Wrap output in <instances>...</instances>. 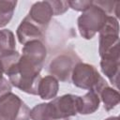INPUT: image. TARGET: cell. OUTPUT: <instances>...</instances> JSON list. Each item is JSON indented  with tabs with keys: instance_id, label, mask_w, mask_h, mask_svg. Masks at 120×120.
<instances>
[{
	"instance_id": "6da1fadb",
	"label": "cell",
	"mask_w": 120,
	"mask_h": 120,
	"mask_svg": "<svg viewBox=\"0 0 120 120\" xmlns=\"http://www.w3.org/2000/svg\"><path fill=\"white\" fill-rule=\"evenodd\" d=\"M42 67L43 64L38 63L22 54L18 62L14 64L6 74L8 76L9 82L13 86L27 94L38 95Z\"/></svg>"
},
{
	"instance_id": "7a4b0ae2",
	"label": "cell",
	"mask_w": 120,
	"mask_h": 120,
	"mask_svg": "<svg viewBox=\"0 0 120 120\" xmlns=\"http://www.w3.org/2000/svg\"><path fill=\"white\" fill-rule=\"evenodd\" d=\"M70 77L75 86L82 89L94 91L98 95L100 90L108 84L105 79L98 72L94 66L82 63L81 61L73 68Z\"/></svg>"
},
{
	"instance_id": "3957f363",
	"label": "cell",
	"mask_w": 120,
	"mask_h": 120,
	"mask_svg": "<svg viewBox=\"0 0 120 120\" xmlns=\"http://www.w3.org/2000/svg\"><path fill=\"white\" fill-rule=\"evenodd\" d=\"M108 14L96 4H92L79 16L77 22L80 34L85 39H91L103 27Z\"/></svg>"
},
{
	"instance_id": "277c9868",
	"label": "cell",
	"mask_w": 120,
	"mask_h": 120,
	"mask_svg": "<svg viewBox=\"0 0 120 120\" xmlns=\"http://www.w3.org/2000/svg\"><path fill=\"white\" fill-rule=\"evenodd\" d=\"M30 112L20 97L11 92L0 99V120H29Z\"/></svg>"
},
{
	"instance_id": "5b68a950",
	"label": "cell",
	"mask_w": 120,
	"mask_h": 120,
	"mask_svg": "<svg viewBox=\"0 0 120 120\" xmlns=\"http://www.w3.org/2000/svg\"><path fill=\"white\" fill-rule=\"evenodd\" d=\"M80 62L79 57L72 52H63L54 57L49 65V72L62 82H68L71 76L73 68Z\"/></svg>"
},
{
	"instance_id": "8992f818",
	"label": "cell",
	"mask_w": 120,
	"mask_h": 120,
	"mask_svg": "<svg viewBox=\"0 0 120 120\" xmlns=\"http://www.w3.org/2000/svg\"><path fill=\"white\" fill-rule=\"evenodd\" d=\"M55 115L59 119H69L79 112L81 106V97L67 94L58 98H54L50 101Z\"/></svg>"
},
{
	"instance_id": "52a82bcc",
	"label": "cell",
	"mask_w": 120,
	"mask_h": 120,
	"mask_svg": "<svg viewBox=\"0 0 120 120\" xmlns=\"http://www.w3.org/2000/svg\"><path fill=\"white\" fill-rule=\"evenodd\" d=\"M100 68L103 74L117 88L120 73V50L119 46L102 54Z\"/></svg>"
},
{
	"instance_id": "ba28073f",
	"label": "cell",
	"mask_w": 120,
	"mask_h": 120,
	"mask_svg": "<svg viewBox=\"0 0 120 120\" xmlns=\"http://www.w3.org/2000/svg\"><path fill=\"white\" fill-rule=\"evenodd\" d=\"M16 33L19 42L22 45L33 40L43 41V28L34 22L28 16L21 22Z\"/></svg>"
},
{
	"instance_id": "9c48e42d",
	"label": "cell",
	"mask_w": 120,
	"mask_h": 120,
	"mask_svg": "<svg viewBox=\"0 0 120 120\" xmlns=\"http://www.w3.org/2000/svg\"><path fill=\"white\" fill-rule=\"evenodd\" d=\"M34 22L39 25L41 28H45L52 17L53 16V11L50 1H38L32 5L29 14L27 15Z\"/></svg>"
},
{
	"instance_id": "30bf717a",
	"label": "cell",
	"mask_w": 120,
	"mask_h": 120,
	"mask_svg": "<svg viewBox=\"0 0 120 120\" xmlns=\"http://www.w3.org/2000/svg\"><path fill=\"white\" fill-rule=\"evenodd\" d=\"M58 80L52 75H48L40 79L38 88V95L44 100L54 98L58 93Z\"/></svg>"
},
{
	"instance_id": "8fae6325",
	"label": "cell",
	"mask_w": 120,
	"mask_h": 120,
	"mask_svg": "<svg viewBox=\"0 0 120 120\" xmlns=\"http://www.w3.org/2000/svg\"><path fill=\"white\" fill-rule=\"evenodd\" d=\"M22 54L31 58L32 60L43 64L44 60L47 56V49L43 43V41L40 40H33L25 45H23L22 48Z\"/></svg>"
},
{
	"instance_id": "7c38bea8",
	"label": "cell",
	"mask_w": 120,
	"mask_h": 120,
	"mask_svg": "<svg viewBox=\"0 0 120 120\" xmlns=\"http://www.w3.org/2000/svg\"><path fill=\"white\" fill-rule=\"evenodd\" d=\"M30 118L32 120H68L59 119L55 115L50 102L36 105L30 112Z\"/></svg>"
},
{
	"instance_id": "4fadbf2b",
	"label": "cell",
	"mask_w": 120,
	"mask_h": 120,
	"mask_svg": "<svg viewBox=\"0 0 120 120\" xmlns=\"http://www.w3.org/2000/svg\"><path fill=\"white\" fill-rule=\"evenodd\" d=\"M99 97L94 91H89L83 97H81V106L79 113L90 114L95 112L99 107Z\"/></svg>"
},
{
	"instance_id": "5bb4252c",
	"label": "cell",
	"mask_w": 120,
	"mask_h": 120,
	"mask_svg": "<svg viewBox=\"0 0 120 120\" xmlns=\"http://www.w3.org/2000/svg\"><path fill=\"white\" fill-rule=\"evenodd\" d=\"M98 97L99 99H101V101L103 102L106 111L112 110L116 105H118L120 101L119 92L116 89L110 87L108 84L100 90V92L98 93Z\"/></svg>"
},
{
	"instance_id": "9a60e30c",
	"label": "cell",
	"mask_w": 120,
	"mask_h": 120,
	"mask_svg": "<svg viewBox=\"0 0 120 120\" xmlns=\"http://www.w3.org/2000/svg\"><path fill=\"white\" fill-rule=\"evenodd\" d=\"M16 41L12 31L8 29L0 30V55L16 51Z\"/></svg>"
},
{
	"instance_id": "2e32d148",
	"label": "cell",
	"mask_w": 120,
	"mask_h": 120,
	"mask_svg": "<svg viewBox=\"0 0 120 120\" xmlns=\"http://www.w3.org/2000/svg\"><path fill=\"white\" fill-rule=\"evenodd\" d=\"M16 5V1L0 0V27H4L10 22Z\"/></svg>"
},
{
	"instance_id": "e0dca14e",
	"label": "cell",
	"mask_w": 120,
	"mask_h": 120,
	"mask_svg": "<svg viewBox=\"0 0 120 120\" xmlns=\"http://www.w3.org/2000/svg\"><path fill=\"white\" fill-rule=\"evenodd\" d=\"M20 56L21 55L17 51L9 52H7V53L0 55V61H1L2 66H3L4 73H6L14 64H16L18 62Z\"/></svg>"
},
{
	"instance_id": "ac0fdd59",
	"label": "cell",
	"mask_w": 120,
	"mask_h": 120,
	"mask_svg": "<svg viewBox=\"0 0 120 120\" xmlns=\"http://www.w3.org/2000/svg\"><path fill=\"white\" fill-rule=\"evenodd\" d=\"M50 4H51L52 11H53V16H58V15H61V14L65 13L69 8L68 1L52 0V1H50Z\"/></svg>"
},
{
	"instance_id": "d6986e66",
	"label": "cell",
	"mask_w": 120,
	"mask_h": 120,
	"mask_svg": "<svg viewBox=\"0 0 120 120\" xmlns=\"http://www.w3.org/2000/svg\"><path fill=\"white\" fill-rule=\"evenodd\" d=\"M68 7L73 8L74 10H78V11H84L86 10L89 7L92 6L93 1H68Z\"/></svg>"
},
{
	"instance_id": "ffe728a7",
	"label": "cell",
	"mask_w": 120,
	"mask_h": 120,
	"mask_svg": "<svg viewBox=\"0 0 120 120\" xmlns=\"http://www.w3.org/2000/svg\"><path fill=\"white\" fill-rule=\"evenodd\" d=\"M11 92V83L6 79L3 73H0V99L7 94Z\"/></svg>"
},
{
	"instance_id": "44dd1931",
	"label": "cell",
	"mask_w": 120,
	"mask_h": 120,
	"mask_svg": "<svg viewBox=\"0 0 120 120\" xmlns=\"http://www.w3.org/2000/svg\"><path fill=\"white\" fill-rule=\"evenodd\" d=\"M105 120H119V117L118 116H111V117H109Z\"/></svg>"
},
{
	"instance_id": "7402d4cb",
	"label": "cell",
	"mask_w": 120,
	"mask_h": 120,
	"mask_svg": "<svg viewBox=\"0 0 120 120\" xmlns=\"http://www.w3.org/2000/svg\"><path fill=\"white\" fill-rule=\"evenodd\" d=\"M0 73H4V69H3V66H2L1 61H0Z\"/></svg>"
}]
</instances>
